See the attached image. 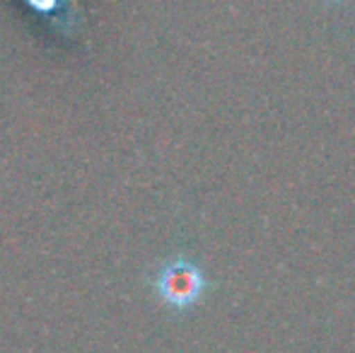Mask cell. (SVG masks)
Segmentation results:
<instances>
[{"mask_svg": "<svg viewBox=\"0 0 355 353\" xmlns=\"http://www.w3.org/2000/svg\"><path fill=\"white\" fill-rule=\"evenodd\" d=\"M157 293L167 305L177 310H187L206 291V276L196 264L187 259H174L159 271L157 276Z\"/></svg>", "mask_w": 355, "mask_h": 353, "instance_id": "obj_1", "label": "cell"}, {"mask_svg": "<svg viewBox=\"0 0 355 353\" xmlns=\"http://www.w3.org/2000/svg\"><path fill=\"white\" fill-rule=\"evenodd\" d=\"M334 3H338V0H334Z\"/></svg>", "mask_w": 355, "mask_h": 353, "instance_id": "obj_2", "label": "cell"}]
</instances>
